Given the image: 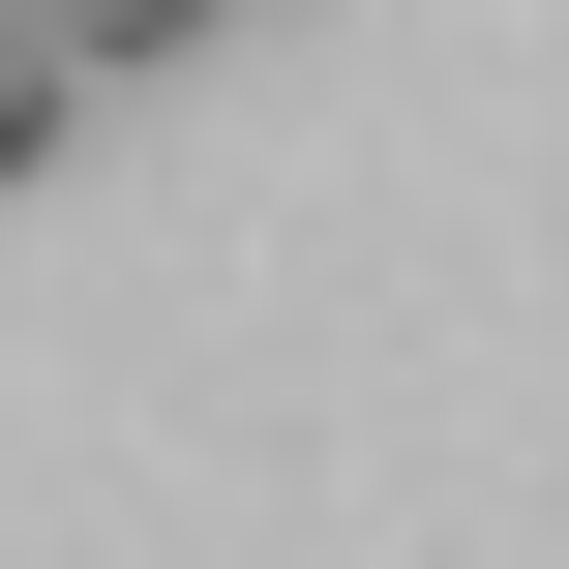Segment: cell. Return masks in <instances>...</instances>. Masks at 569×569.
<instances>
[{"instance_id":"obj_2","label":"cell","mask_w":569,"mask_h":569,"mask_svg":"<svg viewBox=\"0 0 569 569\" xmlns=\"http://www.w3.org/2000/svg\"><path fill=\"white\" fill-rule=\"evenodd\" d=\"M30 30H60V60H90V90H120V60H180V30H210V0H30Z\"/></svg>"},{"instance_id":"obj_1","label":"cell","mask_w":569,"mask_h":569,"mask_svg":"<svg viewBox=\"0 0 569 569\" xmlns=\"http://www.w3.org/2000/svg\"><path fill=\"white\" fill-rule=\"evenodd\" d=\"M60 120H90V60H60V30H30V0H0V180H30V150H60Z\"/></svg>"}]
</instances>
